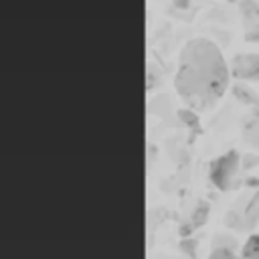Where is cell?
<instances>
[{
	"mask_svg": "<svg viewBox=\"0 0 259 259\" xmlns=\"http://www.w3.org/2000/svg\"><path fill=\"white\" fill-rule=\"evenodd\" d=\"M239 170V154L235 150H229L227 154L219 156L210 164V180L221 190H229L235 184V176Z\"/></svg>",
	"mask_w": 259,
	"mask_h": 259,
	"instance_id": "obj_2",
	"label": "cell"
},
{
	"mask_svg": "<svg viewBox=\"0 0 259 259\" xmlns=\"http://www.w3.org/2000/svg\"><path fill=\"white\" fill-rule=\"evenodd\" d=\"M241 10L247 18H257L259 16V4L257 0H241Z\"/></svg>",
	"mask_w": 259,
	"mask_h": 259,
	"instance_id": "obj_5",
	"label": "cell"
},
{
	"mask_svg": "<svg viewBox=\"0 0 259 259\" xmlns=\"http://www.w3.org/2000/svg\"><path fill=\"white\" fill-rule=\"evenodd\" d=\"M210 259H239V257H237L231 249H227V247H219V249L212 251Z\"/></svg>",
	"mask_w": 259,
	"mask_h": 259,
	"instance_id": "obj_6",
	"label": "cell"
},
{
	"mask_svg": "<svg viewBox=\"0 0 259 259\" xmlns=\"http://www.w3.org/2000/svg\"><path fill=\"white\" fill-rule=\"evenodd\" d=\"M243 259H259V235L247 239L243 247Z\"/></svg>",
	"mask_w": 259,
	"mask_h": 259,
	"instance_id": "obj_4",
	"label": "cell"
},
{
	"mask_svg": "<svg viewBox=\"0 0 259 259\" xmlns=\"http://www.w3.org/2000/svg\"><path fill=\"white\" fill-rule=\"evenodd\" d=\"M176 4H178V6H186V4H188V0H176Z\"/></svg>",
	"mask_w": 259,
	"mask_h": 259,
	"instance_id": "obj_8",
	"label": "cell"
},
{
	"mask_svg": "<svg viewBox=\"0 0 259 259\" xmlns=\"http://www.w3.org/2000/svg\"><path fill=\"white\" fill-rule=\"evenodd\" d=\"M247 40H259V24H251V28L245 34Z\"/></svg>",
	"mask_w": 259,
	"mask_h": 259,
	"instance_id": "obj_7",
	"label": "cell"
},
{
	"mask_svg": "<svg viewBox=\"0 0 259 259\" xmlns=\"http://www.w3.org/2000/svg\"><path fill=\"white\" fill-rule=\"evenodd\" d=\"M229 69L214 42L208 38H192L180 53L176 91L196 109L212 105L227 89Z\"/></svg>",
	"mask_w": 259,
	"mask_h": 259,
	"instance_id": "obj_1",
	"label": "cell"
},
{
	"mask_svg": "<svg viewBox=\"0 0 259 259\" xmlns=\"http://www.w3.org/2000/svg\"><path fill=\"white\" fill-rule=\"evenodd\" d=\"M233 73L239 79H259V55L243 53L233 59Z\"/></svg>",
	"mask_w": 259,
	"mask_h": 259,
	"instance_id": "obj_3",
	"label": "cell"
}]
</instances>
